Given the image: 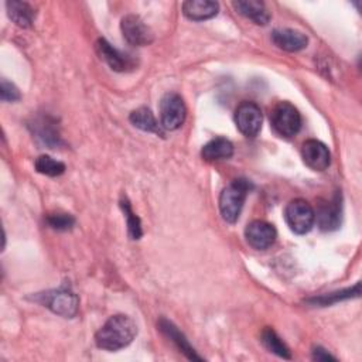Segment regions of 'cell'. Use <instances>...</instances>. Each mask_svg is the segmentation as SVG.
I'll use <instances>...</instances> for the list:
<instances>
[{"label":"cell","mask_w":362,"mask_h":362,"mask_svg":"<svg viewBox=\"0 0 362 362\" xmlns=\"http://www.w3.org/2000/svg\"><path fill=\"white\" fill-rule=\"evenodd\" d=\"M136 322L124 314L112 315L95 334V342L100 349L119 351L126 348L136 337Z\"/></svg>","instance_id":"cell-1"},{"label":"cell","mask_w":362,"mask_h":362,"mask_svg":"<svg viewBox=\"0 0 362 362\" xmlns=\"http://www.w3.org/2000/svg\"><path fill=\"white\" fill-rule=\"evenodd\" d=\"M253 188L252 182L246 178H236L229 182L219 195V211L223 221L235 223L240 215L245 199Z\"/></svg>","instance_id":"cell-2"},{"label":"cell","mask_w":362,"mask_h":362,"mask_svg":"<svg viewBox=\"0 0 362 362\" xmlns=\"http://www.w3.org/2000/svg\"><path fill=\"white\" fill-rule=\"evenodd\" d=\"M37 301H40L44 307L49 308L52 313L64 318H72L74 315H76L79 305L76 294L69 287L65 286L57 290L38 294Z\"/></svg>","instance_id":"cell-3"},{"label":"cell","mask_w":362,"mask_h":362,"mask_svg":"<svg viewBox=\"0 0 362 362\" xmlns=\"http://www.w3.org/2000/svg\"><path fill=\"white\" fill-rule=\"evenodd\" d=\"M270 122L277 134L293 137L301 129V115L290 102H279L270 112Z\"/></svg>","instance_id":"cell-4"},{"label":"cell","mask_w":362,"mask_h":362,"mask_svg":"<svg viewBox=\"0 0 362 362\" xmlns=\"http://www.w3.org/2000/svg\"><path fill=\"white\" fill-rule=\"evenodd\" d=\"M284 219L294 233L305 235L314 226L315 212L305 199L296 198L286 205Z\"/></svg>","instance_id":"cell-5"},{"label":"cell","mask_w":362,"mask_h":362,"mask_svg":"<svg viewBox=\"0 0 362 362\" xmlns=\"http://www.w3.org/2000/svg\"><path fill=\"white\" fill-rule=\"evenodd\" d=\"M187 109L182 98L178 93L168 92L160 102V123L165 130H177L185 120Z\"/></svg>","instance_id":"cell-6"},{"label":"cell","mask_w":362,"mask_h":362,"mask_svg":"<svg viewBox=\"0 0 362 362\" xmlns=\"http://www.w3.org/2000/svg\"><path fill=\"white\" fill-rule=\"evenodd\" d=\"M262 110L255 102L245 100L235 110V123L246 137H256L262 129Z\"/></svg>","instance_id":"cell-7"},{"label":"cell","mask_w":362,"mask_h":362,"mask_svg":"<svg viewBox=\"0 0 362 362\" xmlns=\"http://www.w3.org/2000/svg\"><path fill=\"white\" fill-rule=\"evenodd\" d=\"M120 30L123 34V38L134 47H143L148 45L153 41V33L151 30L144 24V21L134 14H129L122 18Z\"/></svg>","instance_id":"cell-8"},{"label":"cell","mask_w":362,"mask_h":362,"mask_svg":"<svg viewBox=\"0 0 362 362\" xmlns=\"http://www.w3.org/2000/svg\"><path fill=\"white\" fill-rule=\"evenodd\" d=\"M276 236H277L276 228L272 223L260 219L252 221L250 223H247L245 229L246 242L253 249H257V250H264L270 247L274 243Z\"/></svg>","instance_id":"cell-9"},{"label":"cell","mask_w":362,"mask_h":362,"mask_svg":"<svg viewBox=\"0 0 362 362\" xmlns=\"http://www.w3.org/2000/svg\"><path fill=\"white\" fill-rule=\"evenodd\" d=\"M301 157L304 164L314 171H324L331 163V153L328 147L315 139H310L303 143Z\"/></svg>","instance_id":"cell-10"},{"label":"cell","mask_w":362,"mask_h":362,"mask_svg":"<svg viewBox=\"0 0 362 362\" xmlns=\"http://www.w3.org/2000/svg\"><path fill=\"white\" fill-rule=\"evenodd\" d=\"M342 214V204H341V194H335L332 201L324 202L318 206L315 219L318 226L322 230H335L341 225V215Z\"/></svg>","instance_id":"cell-11"},{"label":"cell","mask_w":362,"mask_h":362,"mask_svg":"<svg viewBox=\"0 0 362 362\" xmlns=\"http://www.w3.org/2000/svg\"><path fill=\"white\" fill-rule=\"evenodd\" d=\"M95 48H96V52H98L99 58L103 59L113 71L123 72V71L133 66L132 58L129 55L123 54L122 51H119L117 48H115L105 38H99L95 44Z\"/></svg>","instance_id":"cell-12"},{"label":"cell","mask_w":362,"mask_h":362,"mask_svg":"<svg viewBox=\"0 0 362 362\" xmlns=\"http://www.w3.org/2000/svg\"><path fill=\"white\" fill-rule=\"evenodd\" d=\"M272 41L280 49L287 52H297L307 47L308 38L304 33L293 28H277L272 33Z\"/></svg>","instance_id":"cell-13"},{"label":"cell","mask_w":362,"mask_h":362,"mask_svg":"<svg viewBox=\"0 0 362 362\" xmlns=\"http://www.w3.org/2000/svg\"><path fill=\"white\" fill-rule=\"evenodd\" d=\"M219 4L211 0H188L182 3V13L192 21H204L218 14Z\"/></svg>","instance_id":"cell-14"},{"label":"cell","mask_w":362,"mask_h":362,"mask_svg":"<svg viewBox=\"0 0 362 362\" xmlns=\"http://www.w3.org/2000/svg\"><path fill=\"white\" fill-rule=\"evenodd\" d=\"M232 6L235 7V10L252 20L255 24H259V25H266L270 20V14L264 6V3L262 1H257V0H238V1H233Z\"/></svg>","instance_id":"cell-15"},{"label":"cell","mask_w":362,"mask_h":362,"mask_svg":"<svg viewBox=\"0 0 362 362\" xmlns=\"http://www.w3.org/2000/svg\"><path fill=\"white\" fill-rule=\"evenodd\" d=\"M158 328L161 329L163 334H165V335L175 344V346H177L188 359H191V361H202V358H201L199 355H197L195 349L189 345V342H188V339L184 337V334H182L173 322H170V321L165 320V318H161V320L158 321Z\"/></svg>","instance_id":"cell-16"},{"label":"cell","mask_w":362,"mask_h":362,"mask_svg":"<svg viewBox=\"0 0 362 362\" xmlns=\"http://www.w3.org/2000/svg\"><path fill=\"white\" fill-rule=\"evenodd\" d=\"M233 156V144L225 137H215L209 140L201 150V157L205 161L228 160Z\"/></svg>","instance_id":"cell-17"},{"label":"cell","mask_w":362,"mask_h":362,"mask_svg":"<svg viewBox=\"0 0 362 362\" xmlns=\"http://www.w3.org/2000/svg\"><path fill=\"white\" fill-rule=\"evenodd\" d=\"M6 7L7 14L14 24H17L21 28H28L33 25L35 18V10L28 3L11 0L6 3Z\"/></svg>","instance_id":"cell-18"},{"label":"cell","mask_w":362,"mask_h":362,"mask_svg":"<svg viewBox=\"0 0 362 362\" xmlns=\"http://www.w3.org/2000/svg\"><path fill=\"white\" fill-rule=\"evenodd\" d=\"M129 120L130 123L143 130V132H148V133H154V134H158V136H164V132H163V127L158 124V122L156 120L154 115L151 113V110L148 107H139L136 110H133L129 116Z\"/></svg>","instance_id":"cell-19"},{"label":"cell","mask_w":362,"mask_h":362,"mask_svg":"<svg viewBox=\"0 0 362 362\" xmlns=\"http://www.w3.org/2000/svg\"><path fill=\"white\" fill-rule=\"evenodd\" d=\"M359 294H361V284L356 283L354 287H349V288H345V290H341V291H334V293H329V294H322V296H318V297H313V298L307 300V303H310L313 305L325 307V305L338 303L341 300H348V298H352V297H358Z\"/></svg>","instance_id":"cell-20"},{"label":"cell","mask_w":362,"mask_h":362,"mask_svg":"<svg viewBox=\"0 0 362 362\" xmlns=\"http://www.w3.org/2000/svg\"><path fill=\"white\" fill-rule=\"evenodd\" d=\"M262 342L264 345V348L273 354H276L280 358L284 359H290L291 354L290 349L287 348V345L283 342V339L276 334V331L273 328H264L262 332Z\"/></svg>","instance_id":"cell-21"},{"label":"cell","mask_w":362,"mask_h":362,"mask_svg":"<svg viewBox=\"0 0 362 362\" xmlns=\"http://www.w3.org/2000/svg\"><path fill=\"white\" fill-rule=\"evenodd\" d=\"M35 170L40 173V174H44V175H48V177H58L61 174L65 173V164L47 156V154H42L40 157H37L35 163Z\"/></svg>","instance_id":"cell-22"},{"label":"cell","mask_w":362,"mask_h":362,"mask_svg":"<svg viewBox=\"0 0 362 362\" xmlns=\"http://www.w3.org/2000/svg\"><path fill=\"white\" fill-rule=\"evenodd\" d=\"M35 134L38 139H41L42 143H45L47 146L52 147V146H58L59 143V134L54 127V123H51L47 117L37 120L35 122Z\"/></svg>","instance_id":"cell-23"},{"label":"cell","mask_w":362,"mask_h":362,"mask_svg":"<svg viewBox=\"0 0 362 362\" xmlns=\"http://www.w3.org/2000/svg\"><path fill=\"white\" fill-rule=\"evenodd\" d=\"M120 206H122V209L126 215V219H127L129 236L132 239H140V236L143 235V230H141V222H140L139 216L132 211V206H130V204L126 198L120 201Z\"/></svg>","instance_id":"cell-24"},{"label":"cell","mask_w":362,"mask_h":362,"mask_svg":"<svg viewBox=\"0 0 362 362\" xmlns=\"http://www.w3.org/2000/svg\"><path fill=\"white\" fill-rule=\"evenodd\" d=\"M45 222L49 228H52L55 230H69L75 225V218L71 214L54 212V214L47 215Z\"/></svg>","instance_id":"cell-25"},{"label":"cell","mask_w":362,"mask_h":362,"mask_svg":"<svg viewBox=\"0 0 362 362\" xmlns=\"http://www.w3.org/2000/svg\"><path fill=\"white\" fill-rule=\"evenodd\" d=\"M0 98L3 102H16L21 98V95H20V90L16 88V85H13L6 79H1Z\"/></svg>","instance_id":"cell-26"},{"label":"cell","mask_w":362,"mask_h":362,"mask_svg":"<svg viewBox=\"0 0 362 362\" xmlns=\"http://www.w3.org/2000/svg\"><path fill=\"white\" fill-rule=\"evenodd\" d=\"M313 359L314 361H337L335 356H332L329 352H327L324 348L317 346L313 351Z\"/></svg>","instance_id":"cell-27"}]
</instances>
